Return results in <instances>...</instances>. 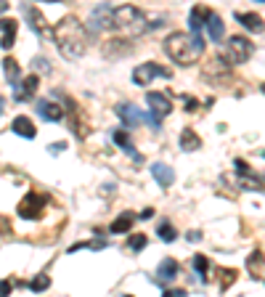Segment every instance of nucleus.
<instances>
[{
    "label": "nucleus",
    "instance_id": "obj_1",
    "mask_svg": "<svg viewBox=\"0 0 265 297\" xmlns=\"http://www.w3.org/2000/svg\"><path fill=\"white\" fill-rule=\"evenodd\" d=\"M53 40L59 45L61 56L77 61L85 53V27L77 16H64L59 24L53 27Z\"/></svg>",
    "mask_w": 265,
    "mask_h": 297
},
{
    "label": "nucleus",
    "instance_id": "obj_2",
    "mask_svg": "<svg viewBox=\"0 0 265 297\" xmlns=\"http://www.w3.org/2000/svg\"><path fill=\"white\" fill-rule=\"evenodd\" d=\"M165 53L178 64V67H188V64L202 59L204 40L199 37V32H191V35L173 32V35H167V40H165Z\"/></svg>",
    "mask_w": 265,
    "mask_h": 297
},
{
    "label": "nucleus",
    "instance_id": "obj_3",
    "mask_svg": "<svg viewBox=\"0 0 265 297\" xmlns=\"http://www.w3.org/2000/svg\"><path fill=\"white\" fill-rule=\"evenodd\" d=\"M111 19H114V30H119L122 35H127V37H138V35H144L149 30L146 14L141 11V8H136V6H119V8H114Z\"/></svg>",
    "mask_w": 265,
    "mask_h": 297
},
{
    "label": "nucleus",
    "instance_id": "obj_4",
    "mask_svg": "<svg viewBox=\"0 0 265 297\" xmlns=\"http://www.w3.org/2000/svg\"><path fill=\"white\" fill-rule=\"evenodd\" d=\"M45 204H48V197H45L43 191H27V197L19 202V210L16 212L24 220H37V218H43Z\"/></svg>",
    "mask_w": 265,
    "mask_h": 297
},
{
    "label": "nucleus",
    "instance_id": "obj_5",
    "mask_svg": "<svg viewBox=\"0 0 265 297\" xmlns=\"http://www.w3.org/2000/svg\"><path fill=\"white\" fill-rule=\"evenodd\" d=\"M252 43L247 40V37H241V35H233L231 40H228V51H225V59H228V64H244V61H249V56H252Z\"/></svg>",
    "mask_w": 265,
    "mask_h": 297
},
{
    "label": "nucleus",
    "instance_id": "obj_6",
    "mask_svg": "<svg viewBox=\"0 0 265 297\" xmlns=\"http://www.w3.org/2000/svg\"><path fill=\"white\" fill-rule=\"evenodd\" d=\"M117 114H119L122 119H125V125L149 122V125L154 127V130H159V122H162V119H159V117H154L151 111H149V114H144V111H138V109L132 106V104H119V106H117Z\"/></svg>",
    "mask_w": 265,
    "mask_h": 297
},
{
    "label": "nucleus",
    "instance_id": "obj_7",
    "mask_svg": "<svg viewBox=\"0 0 265 297\" xmlns=\"http://www.w3.org/2000/svg\"><path fill=\"white\" fill-rule=\"evenodd\" d=\"M22 14L27 16V24L32 27V32L35 35H40V37H45V40H53V30L48 27V22H45V16L37 11V8H32V6H24L22 8Z\"/></svg>",
    "mask_w": 265,
    "mask_h": 297
},
{
    "label": "nucleus",
    "instance_id": "obj_8",
    "mask_svg": "<svg viewBox=\"0 0 265 297\" xmlns=\"http://www.w3.org/2000/svg\"><path fill=\"white\" fill-rule=\"evenodd\" d=\"M154 77H170V69L159 67V64H154V61H149V64L136 67V72H132V82H136V85H149Z\"/></svg>",
    "mask_w": 265,
    "mask_h": 297
},
{
    "label": "nucleus",
    "instance_id": "obj_9",
    "mask_svg": "<svg viewBox=\"0 0 265 297\" xmlns=\"http://www.w3.org/2000/svg\"><path fill=\"white\" fill-rule=\"evenodd\" d=\"M111 14H114V8H109V6H98L96 11H93V16H90L88 27H90L93 32L111 30V27H114V19H111Z\"/></svg>",
    "mask_w": 265,
    "mask_h": 297
},
{
    "label": "nucleus",
    "instance_id": "obj_10",
    "mask_svg": "<svg viewBox=\"0 0 265 297\" xmlns=\"http://www.w3.org/2000/svg\"><path fill=\"white\" fill-rule=\"evenodd\" d=\"M146 104H149V111L154 117H167L170 111H173V104H170V98L165 96V93H149L146 96Z\"/></svg>",
    "mask_w": 265,
    "mask_h": 297
},
{
    "label": "nucleus",
    "instance_id": "obj_11",
    "mask_svg": "<svg viewBox=\"0 0 265 297\" xmlns=\"http://www.w3.org/2000/svg\"><path fill=\"white\" fill-rule=\"evenodd\" d=\"M37 85H40L37 74H30V77H27L22 85H19V82L14 85V88H16V90H14V98H16V101H30L35 93H37Z\"/></svg>",
    "mask_w": 265,
    "mask_h": 297
},
{
    "label": "nucleus",
    "instance_id": "obj_12",
    "mask_svg": "<svg viewBox=\"0 0 265 297\" xmlns=\"http://www.w3.org/2000/svg\"><path fill=\"white\" fill-rule=\"evenodd\" d=\"M0 30H3V37H0V48L11 51V48H14V40H16L19 22H16V19H0Z\"/></svg>",
    "mask_w": 265,
    "mask_h": 297
},
{
    "label": "nucleus",
    "instance_id": "obj_13",
    "mask_svg": "<svg viewBox=\"0 0 265 297\" xmlns=\"http://www.w3.org/2000/svg\"><path fill=\"white\" fill-rule=\"evenodd\" d=\"M151 175L157 178V183L162 186V189H170L175 181V173H173V167H167L165 162H154L151 165Z\"/></svg>",
    "mask_w": 265,
    "mask_h": 297
},
{
    "label": "nucleus",
    "instance_id": "obj_14",
    "mask_svg": "<svg viewBox=\"0 0 265 297\" xmlns=\"http://www.w3.org/2000/svg\"><path fill=\"white\" fill-rule=\"evenodd\" d=\"M204 27H207V35H210V40H212V43H220V40H223V35H225V24H223V19L217 16V14H210V16H207Z\"/></svg>",
    "mask_w": 265,
    "mask_h": 297
},
{
    "label": "nucleus",
    "instance_id": "obj_15",
    "mask_svg": "<svg viewBox=\"0 0 265 297\" xmlns=\"http://www.w3.org/2000/svg\"><path fill=\"white\" fill-rule=\"evenodd\" d=\"M37 114L43 119H51V122H59V119H64V106L53 104V101H43V104H37Z\"/></svg>",
    "mask_w": 265,
    "mask_h": 297
},
{
    "label": "nucleus",
    "instance_id": "obj_16",
    "mask_svg": "<svg viewBox=\"0 0 265 297\" xmlns=\"http://www.w3.org/2000/svg\"><path fill=\"white\" fill-rule=\"evenodd\" d=\"M11 130H14L16 135L27 138V141L37 135V130H35V125H32V119H30V117H16V119H14V125H11Z\"/></svg>",
    "mask_w": 265,
    "mask_h": 297
},
{
    "label": "nucleus",
    "instance_id": "obj_17",
    "mask_svg": "<svg viewBox=\"0 0 265 297\" xmlns=\"http://www.w3.org/2000/svg\"><path fill=\"white\" fill-rule=\"evenodd\" d=\"M236 22H239L244 30H249V32H262L265 30V22L257 14H236Z\"/></svg>",
    "mask_w": 265,
    "mask_h": 297
},
{
    "label": "nucleus",
    "instance_id": "obj_18",
    "mask_svg": "<svg viewBox=\"0 0 265 297\" xmlns=\"http://www.w3.org/2000/svg\"><path fill=\"white\" fill-rule=\"evenodd\" d=\"M212 11L207 6H194L191 8V16H188V24H191V32H199L204 27V22H207V16H210Z\"/></svg>",
    "mask_w": 265,
    "mask_h": 297
},
{
    "label": "nucleus",
    "instance_id": "obj_19",
    "mask_svg": "<svg viewBox=\"0 0 265 297\" xmlns=\"http://www.w3.org/2000/svg\"><path fill=\"white\" fill-rule=\"evenodd\" d=\"M247 268H249L252 278H262L265 276V257H262L260 249H254V252L247 257Z\"/></svg>",
    "mask_w": 265,
    "mask_h": 297
},
{
    "label": "nucleus",
    "instance_id": "obj_20",
    "mask_svg": "<svg viewBox=\"0 0 265 297\" xmlns=\"http://www.w3.org/2000/svg\"><path fill=\"white\" fill-rule=\"evenodd\" d=\"M114 141H117V146L122 148V152H125V154L130 157V160H136V162H141V160H144V157H141V154L136 152V146H132V141H130V138L125 135V130H117V133H114Z\"/></svg>",
    "mask_w": 265,
    "mask_h": 297
},
{
    "label": "nucleus",
    "instance_id": "obj_21",
    "mask_svg": "<svg viewBox=\"0 0 265 297\" xmlns=\"http://www.w3.org/2000/svg\"><path fill=\"white\" fill-rule=\"evenodd\" d=\"M157 273H159V281H173V278L178 276V263L173 257H165L162 263H159Z\"/></svg>",
    "mask_w": 265,
    "mask_h": 297
},
{
    "label": "nucleus",
    "instance_id": "obj_22",
    "mask_svg": "<svg viewBox=\"0 0 265 297\" xmlns=\"http://www.w3.org/2000/svg\"><path fill=\"white\" fill-rule=\"evenodd\" d=\"M132 223H136V215H132V212H122V215L109 226V231L111 234H127V231L132 228Z\"/></svg>",
    "mask_w": 265,
    "mask_h": 297
},
{
    "label": "nucleus",
    "instance_id": "obj_23",
    "mask_svg": "<svg viewBox=\"0 0 265 297\" xmlns=\"http://www.w3.org/2000/svg\"><path fill=\"white\" fill-rule=\"evenodd\" d=\"M3 72H6V80H8V85H16L19 77H22V69H19V61L16 59H3Z\"/></svg>",
    "mask_w": 265,
    "mask_h": 297
},
{
    "label": "nucleus",
    "instance_id": "obj_24",
    "mask_svg": "<svg viewBox=\"0 0 265 297\" xmlns=\"http://www.w3.org/2000/svg\"><path fill=\"white\" fill-rule=\"evenodd\" d=\"M199 146H202V141H199V135L194 133L191 127H186L183 133H181V148H183V152H196Z\"/></svg>",
    "mask_w": 265,
    "mask_h": 297
},
{
    "label": "nucleus",
    "instance_id": "obj_25",
    "mask_svg": "<svg viewBox=\"0 0 265 297\" xmlns=\"http://www.w3.org/2000/svg\"><path fill=\"white\" fill-rule=\"evenodd\" d=\"M157 234H159V239L162 241H175L178 239V234H175V228H173V223H159V228H157Z\"/></svg>",
    "mask_w": 265,
    "mask_h": 297
},
{
    "label": "nucleus",
    "instance_id": "obj_26",
    "mask_svg": "<svg viewBox=\"0 0 265 297\" xmlns=\"http://www.w3.org/2000/svg\"><path fill=\"white\" fill-rule=\"evenodd\" d=\"M194 268H196V273L202 281H207V271H210V260H207L204 255H196L194 257Z\"/></svg>",
    "mask_w": 265,
    "mask_h": 297
},
{
    "label": "nucleus",
    "instance_id": "obj_27",
    "mask_svg": "<svg viewBox=\"0 0 265 297\" xmlns=\"http://www.w3.org/2000/svg\"><path fill=\"white\" fill-rule=\"evenodd\" d=\"M144 247H146V236L144 234H132L127 239V249H130V252H141Z\"/></svg>",
    "mask_w": 265,
    "mask_h": 297
},
{
    "label": "nucleus",
    "instance_id": "obj_28",
    "mask_svg": "<svg viewBox=\"0 0 265 297\" xmlns=\"http://www.w3.org/2000/svg\"><path fill=\"white\" fill-rule=\"evenodd\" d=\"M48 286H51V278L45 276V273H40V276H35V278H32L30 289H32V292H43V289H48Z\"/></svg>",
    "mask_w": 265,
    "mask_h": 297
},
{
    "label": "nucleus",
    "instance_id": "obj_29",
    "mask_svg": "<svg viewBox=\"0 0 265 297\" xmlns=\"http://www.w3.org/2000/svg\"><path fill=\"white\" fill-rule=\"evenodd\" d=\"M231 281H236V271H231V268H223V271H220V289H228Z\"/></svg>",
    "mask_w": 265,
    "mask_h": 297
},
{
    "label": "nucleus",
    "instance_id": "obj_30",
    "mask_svg": "<svg viewBox=\"0 0 265 297\" xmlns=\"http://www.w3.org/2000/svg\"><path fill=\"white\" fill-rule=\"evenodd\" d=\"M0 234H6V236L11 234V223H8L3 215H0Z\"/></svg>",
    "mask_w": 265,
    "mask_h": 297
},
{
    "label": "nucleus",
    "instance_id": "obj_31",
    "mask_svg": "<svg viewBox=\"0 0 265 297\" xmlns=\"http://www.w3.org/2000/svg\"><path fill=\"white\" fill-rule=\"evenodd\" d=\"M167 297H186V289H165Z\"/></svg>",
    "mask_w": 265,
    "mask_h": 297
},
{
    "label": "nucleus",
    "instance_id": "obj_32",
    "mask_svg": "<svg viewBox=\"0 0 265 297\" xmlns=\"http://www.w3.org/2000/svg\"><path fill=\"white\" fill-rule=\"evenodd\" d=\"M0 294H11V284L8 281H0Z\"/></svg>",
    "mask_w": 265,
    "mask_h": 297
},
{
    "label": "nucleus",
    "instance_id": "obj_33",
    "mask_svg": "<svg viewBox=\"0 0 265 297\" xmlns=\"http://www.w3.org/2000/svg\"><path fill=\"white\" fill-rule=\"evenodd\" d=\"M141 218H144V220H149V218H154V207H146L144 212H141Z\"/></svg>",
    "mask_w": 265,
    "mask_h": 297
},
{
    "label": "nucleus",
    "instance_id": "obj_34",
    "mask_svg": "<svg viewBox=\"0 0 265 297\" xmlns=\"http://www.w3.org/2000/svg\"><path fill=\"white\" fill-rule=\"evenodd\" d=\"M35 67H37V69H48V64H45V59H37Z\"/></svg>",
    "mask_w": 265,
    "mask_h": 297
},
{
    "label": "nucleus",
    "instance_id": "obj_35",
    "mask_svg": "<svg viewBox=\"0 0 265 297\" xmlns=\"http://www.w3.org/2000/svg\"><path fill=\"white\" fill-rule=\"evenodd\" d=\"M196 109V101L194 98H188V104H186V111H194Z\"/></svg>",
    "mask_w": 265,
    "mask_h": 297
},
{
    "label": "nucleus",
    "instance_id": "obj_36",
    "mask_svg": "<svg viewBox=\"0 0 265 297\" xmlns=\"http://www.w3.org/2000/svg\"><path fill=\"white\" fill-rule=\"evenodd\" d=\"M199 239H202V234H196V231L191 234V231H188V241H199Z\"/></svg>",
    "mask_w": 265,
    "mask_h": 297
},
{
    "label": "nucleus",
    "instance_id": "obj_37",
    "mask_svg": "<svg viewBox=\"0 0 265 297\" xmlns=\"http://www.w3.org/2000/svg\"><path fill=\"white\" fill-rule=\"evenodd\" d=\"M3 11H8V3H6V0H0V14H3Z\"/></svg>",
    "mask_w": 265,
    "mask_h": 297
},
{
    "label": "nucleus",
    "instance_id": "obj_38",
    "mask_svg": "<svg viewBox=\"0 0 265 297\" xmlns=\"http://www.w3.org/2000/svg\"><path fill=\"white\" fill-rule=\"evenodd\" d=\"M3 104H6V101H3V96H0V114H3V109H6Z\"/></svg>",
    "mask_w": 265,
    "mask_h": 297
},
{
    "label": "nucleus",
    "instance_id": "obj_39",
    "mask_svg": "<svg viewBox=\"0 0 265 297\" xmlns=\"http://www.w3.org/2000/svg\"><path fill=\"white\" fill-rule=\"evenodd\" d=\"M45 3H61V0H45Z\"/></svg>",
    "mask_w": 265,
    "mask_h": 297
},
{
    "label": "nucleus",
    "instance_id": "obj_40",
    "mask_svg": "<svg viewBox=\"0 0 265 297\" xmlns=\"http://www.w3.org/2000/svg\"><path fill=\"white\" fill-rule=\"evenodd\" d=\"M262 93H265V82H262Z\"/></svg>",
    "mask_w": 265,
    "mask_h": 297
},
{
    "label": "nucleus",
    "instance_id": "obj_41",
    "mask_svg": "<svg viewBox=\"0 0 265 297\" xmlns=\"http://www.w3.org/2000/svg\"><path fill=\"white\" fill-rule=\"evenodd\" d=\"M260 3H265V0H260Z\"/></svg>",
    "mask_w": 265,
    "mask_h": 297
}]
</instances>
